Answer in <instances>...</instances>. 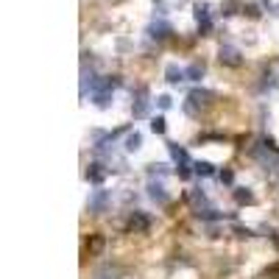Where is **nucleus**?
<instances>
[{
  "mask_svg": "<svg viewBox=\"0 0 279 279\" xmlns=\"http://www.w3.org/2000/svg\"><path fill=\"white\" fill-rule=\"evenodd\" d=\"M212 98H215V95H212L210 90H193V92L187 95V100H185V112H187L190 117H195L201 109H207V106H210Z\"/></svg>",
  "mask_w": 279,
  "mask_h": 279,
  "instance_id": "f257e3e1",
  "label": "nucleus"
},
{
  "mask_svg": "<svg viewBox=\"0 0 279 279\" xmlns=\"http://www.w3.org/2000/svg\"><path fill=\"white\" fill-rule=\"evenodd\" d=\"M112 204V193L109 190H92L90 201H87V207H90V212L95 215H100V212H106V207Z\"/></svg>",
  "mask_w": 279,
  "mask_h": 279,
  "instance_id": "f03ea898",
  "label": "nucleus"
},
{
  "mask_svg": "<svg viewBox=\"0 0 279 279\" xmlns=\"http://www.w3.org/2000/svg\"><path fill=\"white\" fill-rule=\"evenodd\" d=\"M148 109H151V100H148V90H145V87H140L137 95H134L132 112H134V117H148Z\"/></svg>",
  "mask_w": 279,
  "mask_h": 279,
  "instance_id": "7ed1b4c3",
  "label": "nucleus"
},
{
  "mask_svg": "<svg viewBox=\"0 0 279 279\" xmlns=\"http://www.w3.org/2000/svg\"><path fill=\"white\" fill-rule=\"evenodd\" d=\"M195 22H198V31L201 34H210L212 31V17H210V6H207V3L195 6Z\"/></svg>",
  "mask_w": 279,
  "mask_h": 279,
  "instance_id": "20e7f679",
  "label": "nucleus"
},
{
  "mask_svg": "<svg viewBox=\"0 0 279 279\" xmlns=\"http://www.w3.org/2000/svg\"><path fill=\"white\" fill-rule=\"evenodd\" d=\"M218 59H221L223 64H229V67H237V64L243 62V59H240V50H237V47H232V45H221Z\"/></svg>",
  "mask_w": 279,
  "mask_h": 279,
  "instance_id": "39448f33",
  "label": "nucleus"
},
{
  "mask_svg": "<svg viewBox=\"0 0 279 279\" xmlns=\"http://www.w3.org/2000/svg\"><path fill=\"white\" fill-rule=\"evenodd\" d=\"M148 226H151V218H148L145 212L134 210L132 218H129V229H132V232H148Z\"/></svg>",
  "mask_w": 279,
  "mask_h": 279,
  "instance_id": "423d86ee",
  "label": "nucleus"
},
{
  "mask_svg": "<svg viewBox=\"0 0 279 279\" xmlns=\"http://www.w3.org/2000/svg\"><path fill=\"white\" fill-rule=\"evenodd\" d=\"M170 31H173V28H170V22H165V20H154L151 26H148V37L151 39H165Z\"/></svg>",
  "mask_w": 279,
  "mask_h": 279,
  "instance_id": "0eeeda50",
  "label": "nucleus"
},
{
  "mask_svg": "<svg viewBox=\"0 0 279 279\" xmlns=\"http://www.w3.org/2000/svg\"><path fill=\"white\" fill-rule=\"evenodd\" d=\"M187 79V70H182L179 64H168L165 67V81L168 84H179V81H185Z\"/></svg>",
  "mask_w": 279,
  "mask_h": 279,
  "instance_id": "6e6552de",
  "label": "nucleus"
},
{
  "mask_svg": "<svg viewBox=\"0 0 279 279\" xmlns=\"http://www.w3.org/2000/svg\"><path fill=\"white\" fill-rule=\"evenodd\" d=\"M148 195H151V201H157V204H168V193H165V187L159 185V182H151V185H148Z\"/></svg>",
  "mask_w": 279,
  "mask_h": 279,
  "instance_id": "1a4fd4ad",
  "label": "nucleus"
},
{
  "mask_svg": "<svg viewBox=\"0 0 279 279\" xmlns=\"http://www.w3.org/2000/svg\"><path fill=\"white\" fill-rule=\"evenodd\" d=\"M168 148H170V157H173V162L179 165V168H185V165H190V157H187V151H185V148H179L176 142H170Z\"/></svg>",
  "mask_w": 279,
  "mask_h": 279,
  "instance_id": "9d476101",
  "label": "nucleus"
},
{
  "mask_svg": "<svg viewBox=\"0 0 279 279\" xmlns=\"http://www.w3.org/2000/svg\"><path fill=\"white\" fill-rule=\"evenodd\" d=\"M106 179V168L104 165H90V170H87V182H92V185H100V182Z\"/></svg>",
  "mask_w": 279,
  "mask_h": 279,
  "instance_id": "9b49d317",
  "label": "nucleus"
},
{
  "mask_svg": "<svg viewBox=\"0 0 279 279\" xmlns=\"http://www.w3.org/2000/svg\"><path fill=\"white\" fill-rule=\"evenodd\" d=\"M140 145H142V134H140V132H129V134H126V142H123V148H126L129 154H134V151H140Z\"/></svg>",
  "mask_w": 279,
  "mask_h": 279,
  "instance_id": "f8f14e48",
  "label": "nucleus"
},
{
  "mask_svg": "<svg viewBox=\"0 0 279 279\" xmlns=\"http://www.w3.org/2000/svg\"><path fill=\"white\" fill-rule=\"evenodd\" d=\"M235 198H237V204H254V193H251V190H246V187H237L235 190Z\"/></svg>",
  "mask_w": 279,
  "mask_h": 279,
  "instance_id": "ddd939ff",
  "label": "nucleus"
},
{
  "mask_svg": "<svg viewBox=\"0 0 279 279\" xmlns=\"http://www.w3.org/2000/svg\"><path fill=\"white\" fill-rule=\"evenodd\" d=\"M201 75H204V64L195 62V64H190V67H187V79L190 81H201Z\"/></svg>",
  "mask_w": 279,
  "mask_h": 279,
  "instance_id": "4468645a",
  "label": "nucleus"
},
{
  "mask_svg": "<svg viewBox=\"0 0 279 279\" xmlns=\"http://www.w3.org/2000/svg\"><path fill=\"white\" fill-rule=\"evenodd\" d=\"M193 168H195V173H198V176H212V173H215V165H212V162H195Z\"/></svg>",
  "mask_w": 279,
  "mask_h": 279,
  "instance_id": "2eb2a0df",
  "label": "nucleus"
},
{
  "mask_svg": "<svg viewBox=\"0 0 279 279\" xmlns=\"http://www.w3.org/2000/svg\"><path fill=\"white\" fill-rule=\"evenodd\" d=\"M87 248H90V251H92V254H98V251H100V248H104V237H100V235H95V237H92V240H90V243H87Z\"/></svg>",
  "mask_w": 279,
  "mask_h": 279,
  "instance_id": "dca6fc26",
  "label": "nucleus"
},
{
  "mask_svg": "<svg viewBox=\"0 0 279 279\" xmlns=\"http://www.w3.org/2000/svg\"><path fill=\"white\" fill-rule=\"evenodd\" d=\"M151 132L154 134H165V117H154V120H151Z\"/></svg>",
  "mask_w": 279,
  "mask_h": 279,
  "instance_id": "f3484780",
  "label": "nucleus"
},
{
  "mask_svg": "<svg viewBox=\"0 0 279 279\" xmlns=\"http://www.w3.org/2000/svg\"><path fill=\"white\" fill-rule=\"evenodd\" d=\"M157 104H159V109H170V106H173V98H170V95H159Z\"/></svg>",
  "mask_w": 279,
  "mask_h": 279,
  "instance_id": "a211bd4d",
  "label": "nucleus"
},
{
  "mask_svg": "<svg viewBox=\"0 0 279 279\" xmlns=\"http://www.w3.org/2000/svg\"><path fill=\"white\" fill-rule=\"evenodd\" d=\"M148 173H151V176H165V165H151Z\"/></svg>",
  "mask_w": 279,
  "mask_h": 279,
  "instance_id": "6ab92c4d",
  "label": "nucleus"
},
{
  "mask_svg": "<svg viewBox=\"0 0 279 279\" xmlns=\"http://www.w3.org/2000/svg\"><path fill=\"white\" fill-rule=\"evenodd\" d=\"M232 179H235L232 170H223V173H221V182H226V185H232Z\"/></svg>",
  "mask_w": 279,
  "mask_h": 279,
  "instance_id": "aec40b11",
  "label": "nucleus"
},
{
  "mask_svg": "<svg viewBox=\"0 0 279 279\" xmlns=\"http://www.w3.org/2000/svg\"><path fill=\"white\" fill-rule=\"evenodd\" d=\"M190 173H193V170H190L187 165H185V168H179V176H182V179H190Z\"/></svg>",
  "mask_w": 279,
  "mask_h": 279,
  "instance_id": "412c9836",
  "label": "nucleus"
}]
</instances>
